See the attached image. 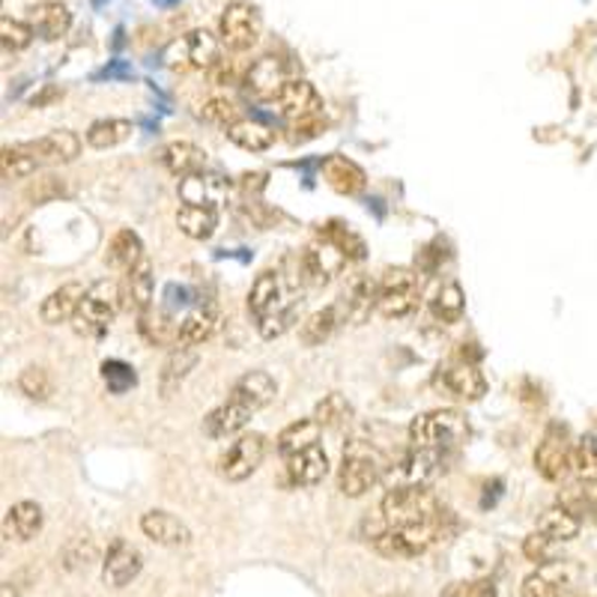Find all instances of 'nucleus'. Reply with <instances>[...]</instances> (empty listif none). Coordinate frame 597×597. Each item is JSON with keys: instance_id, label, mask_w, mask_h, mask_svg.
I'll list each match as a JSON object with an SVG mask.
<instances>
[{"instance_id": "nucleus-1", "label": "nucleus", "mask_w": 597, "mask_h": 597, "mask_svg": "<svg viewBox=\"0 0 597 597\" xmlns=\"http://www.w3.org/2000/svg\"><path fill=\"white\" fill-rule=\"evenodd\" d=\"M380 517L389 529H418V526H442L445 508L433 497L430 487H395L383 497Z\"/></svg>"}, {"instance_id": "nucleus-2", "label": "nucleus", "mask_w": 597, "mask_h": 597, "mask_svg": "<svg viewBox=\"0 0 597 597\" xmlns=\"http://www.w3.org/2000/svg\"><path fill=\"white\" fill-rule=\"evenodd\" d=\"M385 469H389V461H385V454L377 445L365 440L347 442L344 461H341L338 469V490L349 499L365 497L383 478Z\"/></svg>"}, {"instance_id": "nucleus-3", "label": "nucleus", "mask_w": 597, "mask_h": 597, "mask_svg": "<svg viewBox=\"0 0 597 597\" xmlns=\"http://www.w3.org/2000/svg\"><path fill=\"white\" fill-rule=\"evenodd\" d=\"M469 440V421L461 409L445 406V409H430L425 416L413 418L409 425V442L416 449H451Z\"/></svg>"}, {"instance_id": "nucleus-4", "label": "nucleus", "mask_w": 597, "mask_h": 597, "mask_svg": "<svg viewBox=\"0 0 597 597\" xmlns=\"http://www.w3.org/2000/svg\"><path fill=\"white\" fill-rule=\"evenodd\" d=\"M418 299H421V282L413 270L406 266H397V270H389L380 278V305L377 311L385 317V320H404L418 308Z\"/></svg>"}, {"instance_id": "nucleus-5", "label": "nucleus", "mask_w": 597, "mask_h": 597, "mask_svg": "<svg viewBox=\"0 0 597 597\" xmlns=\"http://www.w3.org/2000/svg\"><path fill=\"white\" fill-rule=\"evenodd\" d=\"M120 308V287L117 284H96L87 290L84 302H81L79 314H75V332L79 335H91V338H99L105 335L114 323V314Z\"/></svg>"}, {"instance_id": "nucleus-6", "label": "nucleus", "mask_w": 597, "mask_h": 597, "mask_svg": "<svg viewBox=\"0 0 597 597\" xmlns=\"http://www.w3.org/2000/svg\"><path fill=\"white\" fill-rule=\"evenodd\" d=\"M433 389L457 404H475L487 395V377L473 361H449L433 373Z\"/></svg>"}, {"instance_id": "nucleus-7", "label": "nucleus", "mask_w": 597, "mask_h": 597, "mask_svg": "<svg viewBox=\"0 0 597 597\" xmlns=\"http://www.w3.org/2000/svg\"><path fill=\"white\" fill-rule=\"evenodd\" d=\"M218 51H222V43L210 31H189V34L174 39L165 48L162 60H165V67L180 69V72H186V69H213L222 60Z\"/></svg>"}, {"instance_id": "nucleus-8", "label": "nucleus", "mask_w": 597, "mask_h": 597, "mask_svg": "<svg viewBox=\"0 0 597 597\" xmlns=\"http://www.w3.org/2000/svg\"><path fill=\"white\" fill-rule=\"evenodd\" d=\"M574 442H571V433L564 425L552 421L550 428L544 430L541 442L535 449V469L541 473V478L547 481H562L564 475L574 473Z\"/></svg>"}, {"instance_id": "nucleus-9", "label": "nucleus", "mask_w": 597, "mask_h": 597, "mask_svg": "<svg viewBox=\"0 0 597 597\" xmlns=\"http://www.w3.org/2000/svg\"><path fill=\"white\" fill-rule=\"evenodd\" d=\"M249 308L258 323H266L272 317L287 314V311H296V299L290 294V287L284 282L282 272H260L258 282L251 284L249 294Z\"/></svg>"}, {"instance_id": "nucleus-10", "label": "nucleus", "mask_w": 597, "mask_h": 597, "mask_svg": "<svg viewBox=\"0 0 597 597\" xmlns=\"http://www.w3.org/2000/svg\"><path fill=\"white\" fill-rule=\"evenodd\" d=\"M218 34H222V46L227 51H249L258 46L260 39V15L254 7L234 0L227 3L218 22Z\"/></svg>"}, {"instance_id": "nucleus-11", "label": "nucleus", "mask_w": 597, "mask_h": 597, "mask_svg": "<svg viewBox=\"0 0 597 597\" xmlns=\"http://www.w3.org/2000/svg\"><path fill=\"white\" fill-rule=\"evenodd\" d=\"M266 437L263 433H242L230 449L222 454V461H218V473H222V478H227V481H234V485H239V481H246V478H251V475L258 473V466L263 463V457H266Z\"/></svg>"}, {"instance_id": "nucleus-12", "label": "nucleus", "mask_w": 597, "mask_h": 597, "mask_svg": "<svg viewBox=\"0 0 597 597\" xmlns=\"http://www.w3.org/2000/svg\"><path fill=\"white\" fill-rule=\"evenodd\" d=\"M275 105V114L284 117V120H305V117H317L320 108H323V99H320V93L311 81L305 79H290L284 84V91L272 99Z\"/></svg>"}, {"instance_id": "nucleus-13", "label": "nucleus", "mask_w": 597, "mask_h": 597, "mask_svg": "<svg viewBox=\"0 0 597 597\" xmlns=\"http://www.w3.org/2000/svg\"><path fill=\"white\" fill-rule=\"evenodd\" d=\"M440 475V454L433 449H416L392 466L389 490L395 487H428Z\"/></svg>"}, {"instance_id": "nucleus-14", "label": "nucleus", "mask_w": 597, "mask_h": 597, "mask_svg": "<svg viewBox=\"0 0 597 597\" xmlns=\"http://www.w3.org/2000/svg\"><path fill=\"white\" fill-rule=\"evenodd\" d=\"M377 305H380V282H373L371 275H353L347 290L341 296L338 314L344 323L359 326V323H365L371 317Z\"/></svg>"}, {"instance_id": "nucleus-15", "label": "nucleus", "mask_w": 597, "mask_h": 597, "mask_svg": "<svg viewBox=\"0 0 597 597\" xmlns=\"http://www.w3.org/2000/svg\"><path fill=\"white\" fill-rule=\"evenodd\" d=\"M576 571L571 562H547L538 564V571H532L526 580H523V597H562L568 588L574 586Z\"/></svg>"}, {"instance_id": "nucleus-16", "label": "nucleus", "mask_w": 597, "mask_h": 597, "mask_svg": "<svg viewBox=\"0 0 597 597\" xmlns=\"http://www.w3.org/2000/svg\"><path fill=\"white\" fill-rule=\"evenodd\" d=\"M287 63H284L282 57H260V60H254L249 69H246V79H242V84H246V91H249V96H254V99L266 102V99H275L278 93L284 91V84H287Z\"/></svg>"}, {"instance_id": "nucleus-17", "label": "nucleus", "mask_w": 597, "mask_h": 597, "mask_svg": "<svg viewBox=\"0 0 597 597\" xmlns=\"http://www.w3.org/2000/svg\"><path fill=\"white\" fill-rule=\"evenodd\" d=\"M120 287V308L135 311L138 317L153 308V290H156V278H153V263L147 258L138 263L135 270H129L123 275Z\"/></svg>"}, {"instance_id": "nucleus-18", "label": "nucleus", "mask_w": 597, "mask_h": 597, "mask_svg": "<svg viewBox=\"0 0 597 597\" xmlns=\"http://www.w3.org/2000/svg\"><path fill=\"white\" fill-rule=\"evenodd\" d=\"M347 263L349 260L344 258L335 246H329L326 239H323V246H311V249L302 251V258H299V272H302V278L311 284V287H323V284L332 282V275H338Z\"/></svg>"}, {"instance_id": "nucleus-19", "label": "nucleus", "mask_w": 597, "mask_h": 597, "mask_svg": "<svg viewBox=\"0 0 597 597\" xmlns=\"http://www.w3.org/2000/svg\"><path fill=\"white\" fill-rule=\"evenodd\" d=\"M180 201L182 206H203V210H218L227 201V182L218 174H192L180 180Z\"/></svg>"}, {"instance_id": "nucleus-20", "label": "nucleus", "mask_w": 597, "mask_h": 597, "mask_svg": "<svg viewBox=\"0 0 597 597\" xmlns=\"http://www.w3.org/2000/svg\"><path fill=\"white\" fill-rule=\"evenodd\" d=\"M141 568H144V559H141V552L132 544L114 541L108 556H105V562H102V580H105V586L123 588L141 574Z\"/></svg>"}, {"instance_id": "nucleus-21", "label": "nucleus", "mask_w": 597, "mask_h": 597, "mask_svg": "<svg viewBox=\"0 0 597 597\" xmlns=\"http://www.w3.org/2000/svg\"><path fill=\"white\" fill-rule=\"evenodd\" d=\"M84 296H87V287L79 282H69L63 284V287H57L55 294H48L46 299H43V305H39L43 323H48V326H60V323L75 320L81 302H84Z\"/></svg>"}, {"instance_id": "nucleus-22", "label": "nucleus", "mask_w": 597, "mask_h": 597, "mask_svg": "<svg viewBox=\"0 0 597 597\" xmlns=\"http://www.w3.org/2000/svg\"><path fill=\"white\" fill-rule=\"evenodd\" d=\"M141 532L158 547H189L192 544V529L168 511H147L141 517Z\"/></svg>"}, {"instance_id": "nucleus-23", "label": "nucleus", "mask_w": 597, "mask_h": 597, "mask_svg": "<svg viewBox=\"0 0 597 597\" xmlns=\"http://www.w3.org/2000/svg\"><path fill=\"white\" fill-rule=\"evenodd\" d=\"M251 416H254V413H251L249 406L239 404L234 397H227L225 404L215 406L213 413L203 418V433H206L210 440H230V437H237L239 430L249 425Z\"/></svg>"}, {"instance_id": "nucleus-24", "label": "nucleus", "mask_w": 597, "mask_h": 597, "mask_svg": "<svg viewBox=\"0 0 597 597\" xmlns=\"http://www.w3.org/2000/svg\"><path fill=\"white\" fill-rule=\"evenodd\" d=\"M329 475V454L323 445L299 451L294 457H287V478L294 487H317Z\"/></svg>"}, {"instance_id": "nucleus-25", "label": "nucleus", "mask_w": 597, "mask_h": 597, "mask_svg": "<svg viewBox=\"0 0 597 597\" xmlns=\"http://www.w3.org/2000/svg\"><path fill=\"white\" fill-rule=\"evenodd\" d=\"M43 508L36 505V502H15V505L7 511V517H3V538L7 541H34L36 535L43 532Z\"/></svg>"}, {"instance_id": "nucleus-26", "label": "nucleus", "mask_w": 597, "mask_h": 597, "mask_svg": "<svg viewBox=\"0 0 597 597\" xmlns=\"http://www.w3.org/2000/svg\"><path fill=\"white\" fill-rule=\"evenodd\" d=\"M278 395V383L272 380L266 371H249L239 377L234 389H230V397L239 401V404H246L251 413H258L263 406H270Z\"/></svg>"}, {"instance_id": "nucleus-27", "label": "nucleus", "mask_w": 597, "mask_h": 597, "mask_svg": "<svg viewBox=\"0 0 597 597\" xmlns=\"http://www.w3.org/2000/svg\"><path fill=\"white\" fill-rule=\"evenodd\" d=\"M27 24L34 27V34L46 43H55L60 36L69 34L72 27V12L63 3H36L27 10Z\"/></svg>"}, {"instance_id": "nucleus-28", "label": "nucleus", "mask_w": 597, "mask_h": 597, "mask_svg": "<svg viewBox=\"0 0 597 597\" xmlns=\"http://www.w3.org/2000/svg\"><path fill=\"white\" fill-rule=\"evenodd\" d=\"M31 147H34L39 165H69L81 156V138L69 129H60L39 141H31Z\"/></svg>"}, {"instance_id": "nucleus-29", "label": "nucleus", "mask_w": 597, "mask_h": 597, "mask_svg": "<svg viewBox=\"0 0 597 597\" xmlns=\"http://www.w3.org/2000/svg\"><path fill=\"white\" fill-rule=\"evenodd\" d=\"M215 326H218V305L201 302L198 308H192L189 314L182 317L177 347H198V344H203V341L213 335Z\"/></svg>"}, {"instance_id": "nucleus-30", "label": "nucleus", "mask_w": 597, "mask_h": 597, "mask_svg": "<svg viewBox=\"0 0 597 597\" xmlns=\"http://www.w3.org/2000/svg\"><path fill=\"white\" fill-rule=\"evenodd\" d=\"M323 177H326V182L335 192L347 194V198L365 192V186H368L365 170H361L353 158L344 156H329L326 162H323Z\"/></svg>"}, {"instance_id": "nucleus-31", "label": "nucleus", "mask_w": 597, "mask_h": 597, "mask_svg": "<svg viewBox=\"0 0 597 597\" xmlns=\"http://www.w3.org/2000/svg\"><path fill=\"white\" fill-rule=\"evenodd\" d=\"M158 156H162V165L180 180L192 177V174H201L206 168V153L192 141H174L168 147H162Z\"/></svg>"}, {"instance_id": "nucleus-32", "label": "nucleus", "mask_w": 597, "mask_h": 597, "mask_svg": "<svg viewBox=\"0 0 597 597\" xmlns=\"http://www.w3.org/2000/svg\"><path fill=\"white\" fill-rule=\"evenodd\" d=\"M201 361V353L198 347H177L168 356V361L162 365V373H158V392L162 397H170L182 385V380L194 371V365Z\"/></svg>"}, {"instance_id": "nucleus-33", "label": "nucleus", "mask_w": 597, "mask_h": 597, "mask_svg": "<svg viewBox=\"0 0 597 597\" xmlns=\"http://www.w3.org/2000/svg\"><path fill=\"white\" fill-rule=\"evenodd\" d=\"M147 258L144 254V242L138 237L135 230H120L117 237L108 242V251H105V263L117 272H129L135 270L141 260Z\"/></svg>"}, {"instance_id": "nucleus-34", "label": "nucleus", "mask_w": 597, "mask_h": 597, "mask_svg": "<svg viewBox=\"0 0 597 597\" xmlns=\"http://www.w3.org/2000/svg\"><path fill=\"white\" fill-rule=\"evenodd\" d=\"M320 425H317L314 418H299V421H294V425H287V428L278 433V454H282L284 461L287 457H294V454H299V451L311 449V445H320Z\"/></svg>"}, {"instance_id": "nucleus-35", "label": "nucleus", "mask_w": 597, "mask_h": 597, "mask_svg": "<svg viewBox=\"0 0 597 597\" xmlns=\"http://www.w3.org/2000/svg\"><path fill=\"white\" fill-rule=\"evenodd\" d=\"M338 305L320 308V311H314V314L308 317L302 326H299V338H302L305 347H320V344H326V341L332 338V332L338 329Z\"/></svg>"}, {"instance_id": "nucleus-36", "label": "nucleus", "mask_w": 597, "mask_h": 597, "mask_svg": "<svg viewBox=\"0 0 597 597\" xmlns=\"http://www.w3.org/2000/svg\"><path fill=\"white\" fill-rule=\"evenodd\" d=\"M135 132L132 120H123V117H108V120H96V123L87 129V144L93 150H111L117 144L129 141Z\"/></svg>"}, {"instance_id": "nucleus-37", "label": "nucleus", "mask_w": 597, "mask_h": 597, "mask_svg": "<svg viewBox=\"0 0 597 597\" xmlns=\"http://www.w3.org/2000/svg\"><path fill=\"white\" fill-rule=\"evenodd\" d=\"M538 532L547 535L552 544L574 541L576 535H580V517L571 514L564 505H556L550 511H544V517L538 520Z\"/></svg>"}, {"instance_id": "nucleus-38", "label": "nucleus", "mask_w": 597, "mask_h": 597, "mask_svg": "<svg viewBox=\"0 0 597 597\" xmlns=\"http://www.w3.org/2000/svg\"><path fill=\"white\" fill-rule=\"evenodd\" d=\"M177 225L189 239H210L218 227V210H203V206H180Z\"/></svg>"}, {"instance_id": "nucleus-39", "label": "nucleus", "mask_w": 597, "mask_h": 597, "mask_svg": "<svg viewBox=\"0 0 597 597\" xmlns=\"http://www.w3.org/2000/svg\"><path fill=\"white\" fill-rule=\"evenodd\" d=\"M227 138H230V144L249 150V153H266L275 144V132L254 120H239L234 129H227Z\"/></svg>"}, {"instance_id": "nucleus-40", "label": "nucleus", "mask_w": 597, "mask_h": 597, "mask_svg": "<svg viewBox=\"0 0 597 597\" xmlns=\"http://www.w3.org/2000/svg\"><path fill=\"white\" fill-rule=\"evenodd\" d=\"M39 168V158H36L31 141L27 144H15V147L3 150L0 156V170H3V180H24Z\"/></svg>"}, {"instance_id": "nucleus-41", "label": "nucleus", "mask_w": 597, "mask_h": 597, "mask_svg": "<svg viewBox=\"0 0 597 597\" xmlns=\"http://www.w3.org/2000/svg\"><path fill=\"white\" fill-rule=\"evenodd\" d=\"M463 311H466V294L457 282H445L437 290V299H433V317L442 320V323H461Z\"/></svg>"}, {"instance_id": "nucleus-42", "label": "nucleus", "mask_w": 597, "mask_h": 597, "mask_svg": "<svg viewBox=\"0 0 597 597\" xmlns=\"http://www.w3.org/2000/svg\"><path fill=\"white\" fill-rule=\"evenodd\" d=\"M138 329L150 344H177V338H180V323H170V317L165 311H153V308L141 314Z\"/></svg>"}, {"instance_id": "nucleus-43", "label": "nucleus", "mask_w": 597, "mask_h": 597, "mask_svg": "<svg viewBox=\"0 0 597 597\" xmlns=\"http://www.w3.org/2000/svg\"><path fill=\"white\" fill-rule=\"evenodd\" d=\"M320 239H326L329 246H335L347 260H365V242L347 225L329 222L326 227H320Z\"/></svg>"}, {"instance_id": "nucleus-44", "label": "nucleus", "mask_w": 597, "mask_h": 597, "mask_svg": "<svg viewBox=\"0 0 597 597\" xmlns=\"http://www.w3.org/2000/svg\"><path fill=\"white\" fill-rule=\"evenodd\" d=\"M311 418H314L320 428H341V425H347L349 418H353V406L344 401V395L332 392V395H326L317 404L314 416Z\"/></svg>"}, {"instance_id": "nucleus-45", "label": "nucleus", "mask_w": 597, "mask_h": 597, "mask_svg": "<svg viewBox=\"0 0 597 597\" xmlns=\"http://www.w3.org/2000/svg\"><path fill=\"white\" fill-rule=\"evenodd\" d=\"M574 475L586 485H597V437H583L574 442Z\"/></svg>"}, {"instance_id": "nucleus-46", "label": "nucleus", "mask_w": 597, "mask_h": 597, "mask_svg": "<svg viewBox=\"0 0 597 597\" xmlns=\"http://www.w3.org/2000/svg\"><path fill=\"white\" fill-rule=\"evenodd\" d=\"M19 392L31 397V401H48V397L55 395V380H51V373L46 368L31 365L19 377Z\"/></svg>"}, {"instance_id": "nucleus-47", "label": "nucleus", "mask_w": 597, "mask_h": 597, "mask_svg": "<svg viewBox=\"0 0 597 597\" xmlns=\"http://www.w3.org/2000/svg\"><path fill=\"white\" fill-rule=\"evenodd\" d=\"M102 380L108 385V392L111 395H126L129 389H135L138 385V373L132 365H126L120 359H108L102 361Z\"/></svg>"}, {"instance_id": "nucleus-48", "label": "nucleus", "mask_w": 597, "mask_h": 597, "mask_svg": "<svg viewBox=\"0 0 597 597\" xmlns=\"http://www.w3.org/2000/svg\"><path fill=\"white\" fill-rule=\"evenodd\" d=\"M34 27L27 22H19L12 15H3L0 19V43L7 51H24V48L34 43Z\"/></svg>"}, {"instance_id": "nucleus-49", "label": "nucleus", "mask_w": 597, "mask_h": 597, "mask_svg": "<svg viewBox=\"0 0 597 597\" xmlns=\"http://www.w3.org/2000/svg\"><path fill=\"white\" fill-rule=\"evenodd\" d=\"M201 117L210 126H222V129H234L239 123V108L225 96H213L201 105Z\"/></svg>"}, {"instance_id": "nucleus-50", "label": "nucleus", "mask_w": 597, "mask_h": 597, "mask_svg": "<svg viewBox=\"0 0 597 597\" xmlns=\"http://www.w3.org/2000/svg\"><path fill=\"white\" fill-rule=\"evenodd\" d=\"M442 597H499L493 580H461V583H451Z\"/></svg>"}, {"instance_id": "nucleus-51", "label": "nucleus", "mask_w": 597, "mask_h": 597, "mask_svg": "<svg viewBox=\"0 0 597 597\" xmlns=\"http://www.w3.org/2000/svg\"><path fill=\"white\" fill-rule=\"evenodd\" d=\"M93 559H96V544H93L91 538H75V541L67 547V552H63V562H67L69 571L87 568Z\"/></svg>"}, {"instance_id": "nucleus-52", "label": "nucleus", "mask_w": 597, "mask_h": 597, "mask_svg": "<svg viewBox=\"0 0 597 597\" xmlns=\"http://www.w3.org/2000/svg\"><path fill=\"white\" fill-rule=\"evenodd\" d=\"M326 132V120L317 114V117H305V120H296L294 126H290V144H308V141H314V138H320Z\"/></svg>"}, {"instance_id": "nucleus-53", "label": "nucleus", "mask_w": 597, "mask_h": 597, "mask_svg": "<svg viewBox=\"0 0 597 597\" xmlns=\"http://www.w3.org/2000/svg\"><path fill=\"white\" fill-rule=\"evenodd\" d=\"M523 556L535 564H547L552 562V541L541 532H532L529 538L523 541Z\"/></svg>"}, {"instance_id": "nucleus-54", "label": "nucleus", "mask_w": 597, "mask_h": 597, "mask_svg": "<svg viewBox=\"0 0 597 597\" xmlns=\"http://www.w3.org/2000/svg\"><path fill=\"white\" fill-rule=\"evenodd\" d=\"M296 311H299V308H296ZM296 311H287V314L272 317V320H266V323H258L260 335H263V338H266V341L282 338L284 332H287V329H290L296 323Z\"/></svg>"}, {"instance_id": "nucleus-55", "label": "nucleus", "mask_w": 597, "mask_h": 597, "mask_svg": "<svg viewBox=\"0 0 597 597\" xmlns=\"http://www.w3.org/2000/svg\"><path fill=\"white\" fill-rule=\"evenodd\" d=\"M210 75H213V84H218V87H225V84H234V81H237V69H234V60H218V63L210 69Z\"/></svg>"}, {"instance_id": "nucleus-56", "label": "nucleus", "mask_w": 597, "mask_h": 597, "mask_svg": "<svg viewBox=\"0 0 597 597\" xmlns=\"http://www.w3.org/2000/svg\"><path fill=\"white\" fill-rule=\"evenodd\" d=\"M60 96H63V91H57V87H46V91L39 93V96H34V99H31V105H34V108H43V105L60 99Z\"/></svg>"}, {"instance_id": "nucleus-57", "label": "nucleus", "mask_w": 597, "mask_h": 597, "mask_svg": "<svg viewBox=\"0 0 597 597\" xmlns=\"http://www.w3.org/2000/svg\"><path fill=\"white\" fill-rule=\"evenodd\" d=\"M0 595H3V597H19V595H15V588H12V583H3Z\"/></svg>"}, {"instance_id": "nucleus-58", "label": "nucleus", "mask_w": 597, "mask_h": 597, "mask_svg": "<svg viewBox=\"0 0 597 597\" xmlns=\"http://www.w3.org/2000/svg\"><path fill=\"white\" fill-rule=\"evenodd\" d=\"M43 3H63V0H43Z\"/></svg>"}]
</instances>
